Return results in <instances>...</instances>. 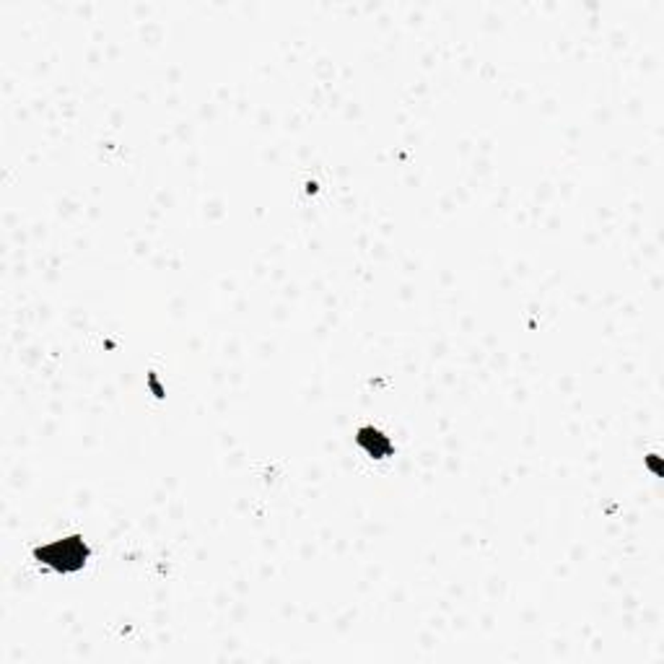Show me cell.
Masks as SVG:
<instances>
[{
    "instance_id": "6da1fadb",
    "label": "cell",
    "mask_w": 664,
    "mask_h": 664,
    "mask_svg": "<svg viewBox=\"0 0 664 664\" xmlns=\"http://www.w3.org/2000/svg\"><path fill=\"white\" fill-rule=\"evenodd\" d=\"M34 558L44 566L60 571V574H71V571H79L86 564L89 547L83 545L81 537H65V540H55V543L37 547Z\"/></svg>"
},
{
    "instance_id": "7a4b0ae2",
    "label": "cell",
    "mask_w": 664,
    "mask_h": 664,
    "mask_svg": "<svg viewBox=\"0 0 664 664\" xmlns=\"http://www.w3.org/2000/svg\"><path fill=\"white\" fill-rule=\"evenodd\" d=\"M356 439H358V444L369 451V454H374V457H387V454H392L390 439H387L384 433H379V431L361 429Z\"/></svg>"
}]
</instances>
